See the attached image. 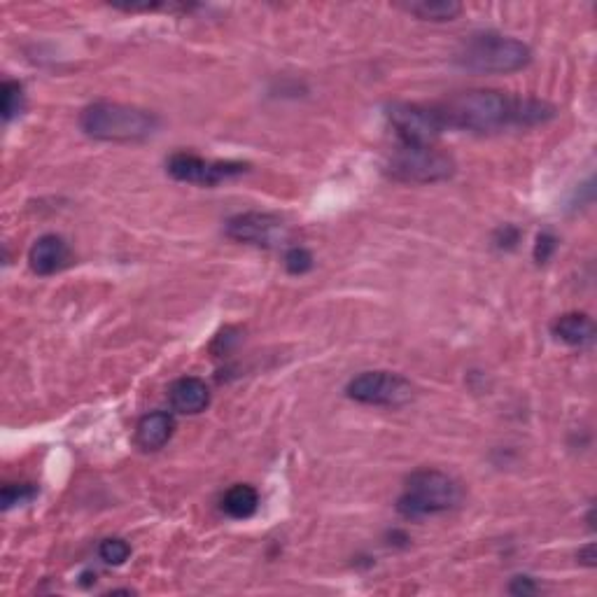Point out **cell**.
<instances>
[{
	"label": "cell",
	"instance_id": "obj_1",
	"mask_svg": "<svg viewBox=\"0 0 597 597\" xmlns=\"http://www.w3.org/2000/svg\"><path fill=\"white\" fill-rule=\"evenodd\" d=\"M446 129L493 133L511 126H537L549 122L556 108L537 98L509 96L504 91L472 89L437 103Z\"/></svg>",
	"mask_w": 597,
	"mask_h": 597
},
{
	"label": "cell",
	"instance_id": "obj_2",
	"mask_svg": "<svg viewBox=\"0 0 597 597\" xmlns=\"http://www.w3.org/2000/svg\"><path fill=\"white\" fill-rule=\"evenodd\" d=\"M80 126L89 138L105 143H138L157 131L159 117L136 105L96 101L82 110Z\"/></svg>",
	"mask_w": 597,
	"mask_h": 597
},
{
	"label": "cell",
	"instance_id": "obj_3",
	"mask_svg": "<svg viewBox=\"0 0 597 597\" xmlns=\"http://www.w3.org/2000/svg\"><path fill=\"white\" fill-rule=\"evenodd\" d=\"M532 59L530 47L525 42L500 33H476L469 35L460 47L458 66L472 73H516L525 68Z\"/></svg>",
	"mask_w": 597,
	"mask_h": 597
},
{
	"label": "cell",
	"instance_id": "obj_4",
	"mask_svg": "<svg viewBox=\"0 0 597 597\" xmlns=\"http://www.w3.org/2000/svg\"><path fill=\"white\" fill-rule=\"evenodd\" d=\"M460 483L439 469H418L406 479V488L397 502V511L404 518H425L444 514L460 504Z\"/></svg>",
	"mask_w": 597,
	"mask_h": 597
},
{
	"label": "cell",
	"instance_id": "obj_5",
	"mask_svg": "<svg viewBox=\"0 0 597 597\" xmlns=\"http://www.w3.org/2000/svg\"><path fill=\"white\" fill-rule=\"evenodd\" d=\"M385 173L406 185H432L453 178L455 161L451 154L437 150L434 145L399 143L385 164Z\"/></svg>",
	"mask_w": 597,
	"mask_h": 597
},
{
	"label": "cell",
	"instance_id": "obj_6",
	"mask_svg": "<svg viewBox=\"0 0 597 597\" xmlns=\"http://www.w3.org/2000/svg\"><path fill=\"white\" fill-rule=\"evenodd\" d=\"M385 117L404 145H434V140L446 131L437 105L392 103L385 110Z\"/></svg>",
	"mask_w": 597,
	"mask_h": 597
},
{
	"label": "cell",
	"instance_id": "obj_7",
	"mask_svg": "<svg viewBox=\"0 0 597 597\" xmlns=\"http://www.w3.org/2000/svg\"><path fill=\"white\" fill-rule=\"evenodd\" d=\"M346 395L357 404L399 409V406L411 402L416 390L399 374H390V371H364V374L348 383Z\"/></svg>",
	"mask_w": 597,
	"mask_h": 597
},
{
	"label": "cell",
	"instance_id": "obj_8",
	"mask_svg": "<svg viewBox=\"0 0 597 597\" xmlns=\"http://www.w3.org/2000/svg\"><path fill=\"white\" fill-rule=\"evenodd\" d=\"M166 171L178 182H189V185L199 187H215L224 180L243 175L248 171V164H241V161H213L196 157V154L189 152H175L173 157L166 161Z\"/></svg>",
	"mask_w": 597,
	"mask_h": 597
},
{
	"label": "cell",
	"instance_id": "obj_9",
	"mask_svg": "<svg viewBox=\"0 0 597 597\" xmlns=\"http://www.w3.org/2000/svg\"><path fill=\"white\" fill-rule=\"evenodd\" d=\"M224 234L231 241L257 245V248H276L287 241V224L271 213H241L224 224Z\"/></svg>",
	"mask_w": 597,
	"mask_h": 597
},
{
	"label": "cell",
	"instance_id": "obj_10",
	"mask_svg": "<svg viewBox=\"0 0 597 597\" xmlns=\"http://www.w3.org/2000/svg\"><path fill=\"white\" fill-rule=\"evenodd\" d=\"M70 262V248L61 236L45 234L28 250V264L38 276H52V273L66 269Z\"/></svg>",
	"mask_w": 597,
	"mask_h": 597
},
{
	"label": "cell",
	"instance_id": "obj_11",
	"mask_svg": "<svg viewBox=\"0 0 597 597\" xmlns=\"http://www.w3.org/2000/svg\"><path fill=\"white\" fill-rule=\"evenodd\" d=\"M168 402L173 411L185 413V416H196V413L206 411L210 404V388L206 381L196 376L178 378L171 388H168Z\"/></svg>",
	"mask_w": 597,
	"mask_h": 597
},
{
	"label": "cell",
	"instance_id": "obj_12",
	"mask_svg": "<svg viewBox=\"0 0 597 597\" xmlns=\"http://www.w3.org/2000/svg\"><path fill=\"white\" fill-rule=\"evenodd\" d=\"M175 432V418L166 411L147 413L136 425V444L143 451H159L171 441Z\"/></svg>",
	"mask_w": 597,
	"mask_h": 597
},
{
	"label": "cell",
	"instance_id": "obj_13",
	"mask_svg": "<svg viewBox=\"0 0 597 597\" xmlns=\"http://www.w3.org/2000/svg\"><path fill=\"white\" fill-rule=\"evenodd\" d=\"M553 336L567 346H586L593 341L595 325L586 313H565L553 322Z\"/></svg>",
	"mask_w": 597,
	"mask_h": 597
},
{
	"label": "cell",
	"instance_id": "obj_14",
	"mask_svg": "<svg viewBox=\"0 0 597 597\" xmlns=\"http://www.w3.org/2000/svg\"><path fill=\"white\" fill-rule=\"evenodd\" d=\"M259 509V493L248 483H236L222 497V511L234 521H245Z\"/></svg>",
	"mask_w": 597,
	"mask_h": 597
},
{
	"label": "cell",
	"instance_id": "obj_15",
	"mask_svg": "<svg viewBox=\"0 0 597 597\" xmlns=\"http://www.w3.org/2000/svg\"><path fill=\"white\" fill-rule=\"evenodd\" d=\"M404 7L413 17L425 21H453L462 12V5L453 0H420V3H409Z\"/></svg>",
	"mask_w": 597,
	"mask_h": 597
},
{
	"label": "cell",
	"instance_id": "obj_16",
	"mask_svg": "<svg viewBox=\"0 0 597 597\" xmlns=\"http://www.w3.org/2000/svg\"><path fill=\"white\" fill-rule=\"evenodd\" d=\"M21 105H24V87L12 80L3 82V87H0V112H3L5 122L19 115Z\"/></svg>",
	"mask_w": 597,
	"mask_h": 597
},
{
	"label": "cell",
	"instance_id": "obj_17",
	"mask_svg": "<svg viewBox=\"0 0 597 597\" xmlns=\"http://www.w3.org/2000/svg\"><path fill=\"white\" fill-rule=\"evenodd\" d=\"M98 556L105 565H124L126 560L131 558V546L124 542V539L119 537H110V539H103L101 546H98Z\"/></svg>",
	"mask_w": 597,
	"mask_h": 597
},
{
	"label": "cell",
	"instance_id": "obj_18",
	"mask_svg": "<svg viewBox=\"0 0 597 597\" xmlns=\"http://www.w3.org/2000/svg\"><path fill=\"white\" fill-rule=\"evenodd\" d=\"M35 495H38V488H35L33 483H10V486H5L3 493H0V502H3V509L7 511L17 507V504L31 502Z\"/></svg>",
	"mask_w": 597,
	"mask_h": 597
},
{
	"label": "cell",
	"instance_id": "obj_19",
	"mask_svg": "<svg viewBox=\"0 0 597 597\" xmlns=\"http://www.w3.org/2000/svg\"><path fill=\"white\" fill-rule=\"evenodd\" d=\"M313 255L301 245H294V248L287 250L285 255V269L292 273V276H304L313 269Z\"/></svg>",
	"mask_w": 597,
	"mask_h": 597
},
{
	"label": "cell",
	"instance_id": "obj_20",
	"mask_svg": "<svg viewBox=\"0 0 597 597\" xmlns=\"http://www.w3.org/2000/svg\"><path fill=\"white\" fill-rule=\"evenodd\" d=\"M556 250H558V238L553 236L551 231H544V234L537 236L535 262L537 264H546L553 255H556Z\"/></svg>",
	"mask_w": 597,
	"mask_h": 597
},
{
	"label": "cell",
	"instance_id": "obj_21",
	"mask_svg": "<svg viewBox=\"0 0 597 597\" xmlns=\"http://www.w3.org/2000/svg\"><path fill=\"white\" fill-rule=\"evenodd\" d=\"M518 238H521V231H518V227H514V224H504V227L497 231L495 243L500 245V248H514V245L518 243Z\"/></svg>",
	"mask_w": 597,
	"mask_h": 597
},
{
	"label": "cell",
	"instance_id": "obj_22",
	"mask_svg": "<svg viewBox=\"0 0 597 597\" xmlns=\"http://www.w3.org/2000/svg\"><path fill=\"white\" fill-rule=\"evenodd\" d=\"M537 591H539V586L535 584V579L532 577H516L509 586L511 595H535Z\"/></svg>",
	"mask_w": 597,
	"mask_h": 597
},
{
	"label": "cell",
	"instance_id": "obj_23",
	"mask_svg": "<svg viewBox=\"0 0 597 597\" xmlns=\"http://www.w3.org/2000/svg\"><path fill=\"white\" fill-rule=\"evenodd\" d=\"M579 560L584 565H588V567H593L595 565V546L593 544H588L584 551H579Z\"/></svg>",
	"mask_w": 597,
	"mask_h": 597
}]
</instances>
